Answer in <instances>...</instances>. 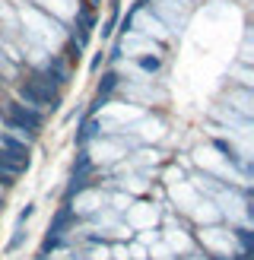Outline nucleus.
<instances>
[{
  "label": "nucleus",
  "mask_w": 254,
  "mask_h": 260,
  "mask_svg": "<svg viewBox=\"0 0 254 260\" xmlns=\"http://www.w3.org/2000/svg\"><path fill=\"white\" fill-rule=\"evenodd\" d=\"M19 99H22V105H29V108H35V111L54 108V105H57V92H51V89L42 86L38 80H25V83H19Z\"/></svg>",
  "instance_id": "obj_2"
},
{
  "label": "nucleus",
  "mask_w": 254,
  "mask_h": 260,
  "mask_svg": "<svg viewBox=\"0 0 254 260\" xmlns=\"http://www.w3.org/2000/svg\"><path fill=\"white\" fill-rule=\"evenodd\" d=\"M42 111H35L29 105H22V102H10L4 105V124L10 130H16L19 137H35V130L42 127Z\"/></svg>",
  "instance_id": "obj_1"
},
{
  "label": "nucleus",
  "mask_w": 254,
  "mask_h": 260,
  "mask_svg": "<svg viewBox=\"0 0 254 260\" xmlns=\"http://www.w3.org/2000/svg\"><path fill=\"white\" fill-rule=\"evenodd\" d=\"M32 213H35V206L29 203V206H25V210L19 213V219H16V225H25V219H32Z\"/></svg>",
  "instance_id": "obj_9"
},
{
  "label": "nucleus",
  "mask_w": 254,
  "mask_h": 260,
  "mask_svg": "<svg viewBox=\"0 0 254 260\" xmlns=\"http://www.w3.org/2000/svg\"><path fill=\"white\" fill-rule=\"evenodd\" d=\"M89 29H92V16H89V13L83 10V13H80V35H76V45H80V48L86 45V38H89Z\"/></svg>",
  "instance_id": "obj_5"
},
{
  "label": "nucleus",
  "mask_w": 254,
  "mask_h": 260,
  "mask_svg": "<svg viewBox=\"0 0 254 260\" xmlns=\"http://www.w3.org/2000/svg\"><path fill=\"white\" fill-rule=\"evenodd\" d=\"M22 238H25V232H22V225H16V232H13V238H10V244H7V251H10V254H13V251H19Z\"/></svg>",
  "instance_id": "obj_6"
},
{
  "label": "nucleus",
  "mask_w": 254,
  "mask_h": 260,
  "mask_svg": "<svg viewBox=\"0 0 254 260\" xmlns=\"http://www.w3.org/2000/svg\"><path fill=\"white\" fill-rule=\"evenodd\" d=\"M114 83H118V76H114V73H108V76H105V83L99 86V95H105V92H108V89H111Z\"/></svg>",
  "instance_id": "obj_7"
},
{
  "label": "nucleus",
  "mask_w": 254,
  "mask_h": 260,
  "mask_svg": "<svg viewBox=\"0 0 254 260\" xmlns=\"http://www.w3.org/2000/svg\"><path fill=\"white\" fill-rule=\"evenodd\" d=\"M92 134H96V124L89 121V124H83V134H80V140H89V137H92Z\"/></svg>",
  "instance_id": "obj_10"
},
{
  "label": "nucleus",
  "mask_w": 254,
  "mask_h": 260,
  "mask_svg": "<svg viewBox=\"0 0 254 260\" xmlns=\"http://www.w3.org/2000/svg\"><path fill=\"white\" fill-rule=\"evenodd\" d=\"M0 149H4V152H13V155H19V159H29V146H25L22 140L10 137V134H0Z\"/></svg>",
  "instance_id": "obj_4"
},
{
  "label": "nucleus",
  "mask_w": 254,
  "mask_h": 260,
  "mask_svg": "<svg viewBox=\"0 0 254 260\" xmlns=\"http://www.w3.org/2000/svg\"><path fill=\"white\" fill-rule=\"evenodd\" d=\"M140 67H143V70H152V73H156V70H159V60H156V57H143V60H140Z\"/></svg>",
  "instance_id": "obj_8"
},
{
  "label": "nucleus",
  "mask_w": 254,
  "mask_h": 260,
  "mask_svg": "<svg viewBox=\"0 0 254 260\" xmlns=\"http://www.w3.org/2000/svg\"><path fill=\"white\" fill-rule=\"evenodd\" d=\"M25 165H29V159H19V155H13V152H4L0 149V172H7L10 178H16L25 172Z\"/></svg>",
  "instance_id": "obj_3"
},
{
  "label": "nucleus",
  "mask_w": 254,
  "mask_h": 260,
  "mask_svg": "<svg viewBox=\"0 0 254 260\" xmlns=\"http://www.w3.org/2000/svg\"><path fill=\"white\" fill-rule=\"evenodd\" d=\"M0 184H4V187H10V184H13V178H10L7 172H0Z\"/></svg>",
  "instance_id": "obj_11"
}]
</instances>
